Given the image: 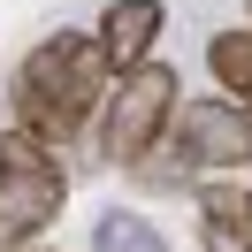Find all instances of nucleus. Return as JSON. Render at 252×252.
Masks as SVG:
<instances>
[{"label": "nucleus", "instance_id": "obj_1", "mask_svg": "<svg viewBox=\"0 0 252 252\" xmlns=\"http://www.w3.org/2000/svg\"><path fill=\"white\" fill-rule=\"evenodd\" d=\"M107 84H115V62L99 54L92 31L38 38V46L16 62V130H31V138H46V145H69L99 115Z\"/></svg>", "mask_w": 252, "mask_h": 252}, {"label": "nucleus", "instance_id": "obj_2", "mask_svg": "<svg viewBox=\"0 0 252 252\" xmlns=\"http://www.w3.org/2000/svg\"><path fill=\"white\" fill-rule=\"evenodd\" d=\"M69 206V168L62 145L31 138V130H0V252H23L62 221Z\"/></svg>", "mask_w": 252, "mask_h": 252}, {"label": "nucleus", "instance_id": "obj_3", "mask_svg": "<svg viewBox=\"0 0 252 252\" xmlns=\"http://www.w3.org/2000/svg\"><path fill=\"white\" fill-rule=\"evenodd\" d=\"M176 99H184V77H176L168 62H153V54L130 62V69H115L107 99H99V153H107L115 168H138V160L168 138Z\"/></svg>", "mask_w": 252, "mask_h": 252}, {"label": "nucleus", "instance_id": "obj_4", "mask_svg": "<svg viewBox=\"0 0 252 252\" xmlns=\"http://www.w3.org/2000/svg\"><path fill=\"white\" fill-rule=\"evenodd\" d=\"M168 153L184 168H199V176H237V168H252V115L237 99H221V92L214 99H176Z\"/></svg>", "mask_w": 252, "mask_h": 252}, {"label": "nucleus", "instance_id": "obj_5", "mask_svg": "<svg viewBox=\"0 0 252 252\" xmlns=\"http://www.w3.org/2000/svg\"><path fill=\"white\" fill-rule=\"evenodd\" d=\"M160 23H168V8L160 0H107V16H99V54H107L115 69H130V62H145L153 54V38H160Z\"/></svg>", "mask_w": 252, "mask_h": 252}, {"label": "nucleus", "instance_id": "obj_6", "mask_svg": "<svg viewBox=\"0 0 252 252\" xmlns=\"http://www.w3.org/2000/svg\"><path fill=\"white\" fill-rule=\"evenodd\" d=\"M206 69H214L221 99H237L252 115V31H214L206 38Z\"/></svg>", "mask_w": 252, "mask_h": 252}, {"label": "nucleus", "instance_id": "obj_7", "mask_svg": "<svg viewBox=\"0 0 252 252\" xmlns=\"http://www.w3.org/2000/svg\"><path fill=\"white\" fill-rule=\"evenodd\" d=\"M92 252H168V237L145 214H130V206H107V214L92 221Z\"/></svg>", "mask_w": 252, "mask_h": 252}, {"label": "nucleus", "instance_id": "obj_8", "mask_svg": "<svg viewBox=\"0 0 252 252\" xmlns=\"http://www.w3.org/2000/svg\"><path fill=\"white\" fill-rule=\"evenodd\" d=\"M199 252H252V229L229 214V206H206L199 214Z\"/></svg>", "mask_w": 252, "mask_h": 252}, {"label": "nucleus", "instance_id": "obj_9", "mask_svg": "<svg viewBox=\"0 0 252 252\" xmlns=\"http://www.w3.org/2000/svg\"><path fill=\"white\" fill-rule=\"evenodd\" d=\"M206 206H229V214L252 229V191H206Z\"/></svg>", "mask_w": 252, "mask_h": 252}, {"label": "nucleus", "instance_id": "obj_10", "mask_svg": "<svg viewBox=\"0 0 252 252\" xmlns=\"http://www.w3.org/2000/svg\"><path fill=\"white\" fill-rule=\"evenodd\" d=\"M23 252H54V245H23Z\"/></svg>", "mask_w": 252, "mask_h": 252}]
</instances>
